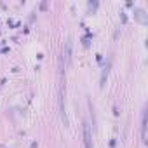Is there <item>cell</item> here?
I'll return each instance as SVG.
<instances>
[{
    "label": "cell",
    "instance_id": "3",
    "mask_svg": "<svg viewBox=\"0 0 148 148\" xmlns=\"http://www.w3.org/2000/svg\"><path fill=\"white\" fill-rule=\"evenodd\" d=\"M64 61H66V64L71 63V40H70V38H68L66 44H64Z\"/></svg>",
    "mask_w": 148,
    "mask_h": 148
},
{
    "label": "cell",
    "instance_id": "2",
    "mask_svg": "<svg viewBox=\"0 0 148 148\" xmlns=\"http://www.w3.org/2000/svg\"><path fill=\"white\" fill-rule=\"evenodd\" d=\"M141 141L146 143V108L143 110V119H141Z\"/></svg>",
    "mask_w": 148,
    "mask_h": 148
},
{
    "label": "cell",
    "instance_id": "1",
    "mask_svg": "<svg viewBox=\"0 0 148 148\" xmlns=\"http://www.w3.org/2000/svg\"><path fill=\"white\" fill-rule=\"evenodd\" d=\"M84 145L86 148H92V134H91V127L87 122H84Z\"/></svg>",
    "mask_w": 148,
    "mask_h": 148
},
{
    "label": "cell",
    "instance_id": "4",
    "mask_svg": "<svg viewBox=\"0 0 148 148\" xmlns=\"http://www.w3.org/2000/svg\"><path fill=\"white\" fill-rule=\"evenodd\" d=\"M136 18H138L141 23H146V18H145V11H141V9H136Z\"/></svg>",
    "mask_w": 148,
    "mask_h": 148
}]
</instances>
